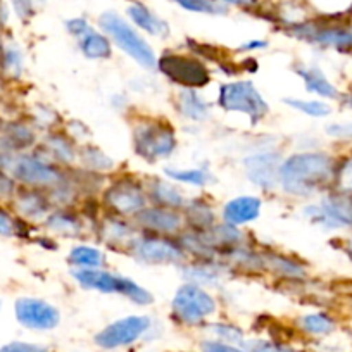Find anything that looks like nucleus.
<instances>
[{"label": "nucleus", "mask_w": 352, "mask_h": 352, "mask_svg": "<svg viewBox=\"0 0 352 352\" xmlns=\"http://www.w3.org/2000/svg\"><path fill=\"white\" fill-rule=\"evenodd\" d=\"M337 159L323 151H302L283 159L278 187L292 197H314L331 190Z\"/></svg>", "instance_id": "nucleus-1"}, {"label": "nucleus", "mask_w": 352, "mask_h": 352, "mask_svg": "<svg viewBox=\"0 0 352 352\" xmlns=\"http://www.w3.org/2000/svg\"><path fill=\"white\" fill-rule=\"evenodd\" d=\"M97 25H99L100 32L106 33L107 38L118 49L123 50L128 57L140 64L144 69H157V56H155L154 49L126 18L114 11H106L99 16Z\"/></svg>", "instance_id": "nucleus-2"}, {"label": "nucleus", "mask_w": 352, "mask_h": 352, "mask_svg": "<svg viewBox=\"0 0 352 352\" xmlns=\"http://www.w3.org/2000/svg\"><path fill=\"white\" fill-rule=\"evenodd\" d=\"M133 152L148 164L169 159L178 148L176 130L166 118L138 120L131 131Z\"/></svg>", "instance_id": "nucleus-3"}, {"label": "nucleus", "mask_w": 352, "mask_h": 352, "mask_svg": "<svg viewBox=\"0 0 352 352\" xmlns=\"http://www.w3.org/2000/svg\"><path fill=\"white\" fill-rule=\"evenodd\" d=\"M287 35L297 40L321 47L333 49L342 54H352V26L335 19H304L294 25L283 26Z\"/></svg>", "instance_id": "nucleus-4"}, {"label": "nucleus", "mask_w": 352, "mask_h": 352, "mask_svg": "<svg viewBox=\"0 0 352 352\" xmlns=\"http://www.w3.org/2000/svg\"><path fill=\"white\" fill-rule=\"evenodd\" d=\"M71 276L85 290H94V292L100 294H118V296L130 299L137 306H148V304L154 302V296L147 289H144L140 283L128 278V276L107 272L104 268H73L71 270Z\"/></svg>", "instance_id": "nucleus-5"}, {"label": "nucleus", "mask_w": 352, "mask_h": 352, "mask_svg": "<svg viewBox=\"0 0 352 352\" xmlns=\"http://www.w3.org/2000/svg\"><path fill=\"white\" fill-rule=\"evenodd\" d=\"M9 173L18 182L19 187L38 188L45 192L56 188L66 178V169L47 161L35 148L19 152L9 168Z\"/></svg>", "instance_id": "nucleus-6"}, {"label": "nucleus", "mask_w": 352, "mask_h": 352, "mask_svg": "<svg viewBox=\"0 0 352 352\" xmlns=\"http://www.w3.org/2000/svg\"><path fill=\"white\" fill-rule=\"evenodd\" d=\"M219 109L226 113L243 114L250 123L257 124L270 114V104L266 102L256 85L250 80L226 81L219 87L218 100Z\"/></svg>", "instance_id": "nucleus-7"}, {"label": "nucleus", "mask_w": 352, "mask_h": 352, "mask_svg": "<svg viewBox=\"0 0 352 352\" xmlns=\"http://www.w3.org/2000/svg\"><path fill=\"white\" fill-rule=\"evenodd\" d=\"M124 250L144 264H184L188 257L178 236L155 235L140 230Z\"/></svg>", "instance_id": "nucleus-8"}, {"label": "nucleus", "mask_w": 352, "mask_h": 352, "mask_svg": "<svg viewBox=\"0 0 352 352\" xmlns=\"http://www.w3.org/2000/svg\"><path fill=\"white\" fill-rule=\"evenodd\" d=\"M102 204L107 214L131 219L148 206L145 184L131 175H121L106 185L102 192Z\"/></svg>", "instance_id": "nucleus-9"}, {"label": "nucleus", "mask_w": 352, "mask_h": 352, "mask_svg": "<svg viewBox=\"0 0 352 352\" xmlns=\"http://www.w3.org/2000/svg\"><path fill=\"white\" fill-rule=\"evenodd\" d=\"M157 71L173 83L182 88H204L211 83L212 76L204 60L190 56V54H178L166 50L157 57Z\"/></svg>", "instance_id": "nucleus-10"}, {"label": "nucleus", "mask_w": 352, "mask_h": 352, "mask_svg": "<svg viewBox=\"0 0 352 352\" xmlns=\"http://www.w3.org/2000/svg\"><path fill=\"white\" fill-rule=\"evenodd\" d=\"M216 299L197 283H184L171 300L173 316L187 327H195L216 313Z\"/></svg>", "instance_id": "nucleus-11"}, {"label": "nucleus", "mask_w": 352, "mask_h": 352, "mask_svg": "<svg viewBox=\"0 0 352 352\" xmlns=\"http://www.w3.org/2000/svg\"><path fill=\"white\" fill-rule=\"evenodd\" d=\"M304 216L323 230L352 232V195L328 190L320 202L304 208Z\"/></svg>", "instance_id": "nucleus-12"}, {"label": "nucleus", "mask_w": 352, "mask_h": 352, "mask_svg": "<svg viewBox=\"0 0 352 352\" xmlns=\"http://www.w3.org/2000/svg\"><path fill=\"white\" fill-rule=\"evenodd\" d=\"M131 221L140 232L155 233V235L180 236L187 230L184 211L154 204H148L147 208L142 209L131 218Z\"/></svg>", "instance_id": "nucleus-13"}, {"label": "nucleus", "mask_w": 352, "mask_h": 352, "mask_svg": "<svg viewBox=\"0 0 352 352\" xmlns=\"http://www.w3.org/2000/svg\"><path fill=\"white\" fill-rule=\"evenodd\" d=\"M283 162V155L275 148H264L243 157V169L247 180L254 187L270 192L278 187V173Z\"/></svg>", "instance_id": "nucleus-14"}, {"label": "nucleus", "mask_w": 352, "mask_h": 352, "mask_svg": "<svg viewBox=\"0 0 352 352\" xmlns=\"http://www.w3.org/2000/svg\"><path fill=\"white\" fill-rule=\"evenodd\" d=\"M148 328H151V318L131 314V316L121 318L102 328L96 335V344L102 349L126 347V345L140 340L147 333Z\"/></svg>", "instance_id": "nucleus-15"}, {"label": "nucleus", "mask_w": 352, "mask_h": 352, "mask_svg": "<svg viewBox=\"0 0 352 352\" xmlns=\"http://www.w3.org/2000/svg\"><path fill=\"white\" fill-rule=\"evenodd\" d=\"M14 314L18 323L30 330H54L60 321L59 309L38 297L16 299Z\"/></svg>", "instance_id": "nucleus-16"}, {"label": "nucleus", "mask_w": 352, "mask_h": 352, "mask_svg": "<svg viewBox=\"0 0 352 352\" xmlns=\"http://www.w3.org/2000/svg\"><path fill=\"white\" fill-rule=\"evenodd\" d=\"M9 208L16 212V216H19L25 221L43 223L47 216L52 212L54 204L49 197V192L38 190V188L19 187L18 194L14 195Z\"/></svg>", "instance_id": "nucleus-17"}, {"label": "nucleus", "mask_w": 352, "mask_h": 352, "mask_svg": "<svg viewBox=\"0 0 352 352\" xmlns=\"http://www.w3.org/2000/svg\"><path fill=\"white\" fill-rule=\"evenodd\" d=\"M78 144L69 137L67 133H60V131H49L35 151L38 152L42 157L47 161L54 162V164L60 166V168L67 169L78 161Z\"/></svg>", "instance_id": "nucleus-18"}, {"label": "nucleus", "mask_w": 352, "mask_h": 352, "mask_svg": "<svg viewBox=\"0 0 352 352\" xmlns=\"http://www.w3.org/2000/svg\"><path fill=\"white\" fill-rule=\"evenodd\" d=\"M126 19L140 32L147 33L151 36H159V38H168L171 30L169 25L162 18H159L151 8L144 4V2H138L133 0L130 6L126 8Z\"/></svg>", "instance_id": "nucleus-19"}, {"label": "nucleus", "mask_w": 352, "mask_h": 352, "mask_svg": "<svg viewBox=\"0 0 352 352\" xmlns=\"http://www.w3.org/2000/svg\"><path fill=\"white\" fill-rule=\"evenodd\" d=\"M297 76L302 80L304 87L309 94H314L320 99L327 100H340L342 94L330 80H328L327 74L323 73L321 67H318L316 64H311V66H306V64H297L294 67Z\"/></svg>", "instance_id": "nucleus-20"}, {"label": "nucleus", "mask_w": 352, "mask_h": 352, "mask_svg": "<svg viewBox=\"0 0 352 352\" xmlns=\"http://www.w3.org/2000/svg\"><path fill=\"white\" fill-rule=\"evenodd\" d=\"M263 201L254 195H240L223 206V221L232 226L249 225L261 216Z\"/></svg>", "instance_id": "nucleus-21"}, {"label": "nucleus", "mask_w": 352, "mask_h": 352, "mask_svg": "<svg viewBox=\"0 0 352 352\" xmlns=\"http://www.w3.org/2000/svg\"><path fill=\"white\" fill-rule=\"evenodd\" d=\"M145 190H147L148 204L180 209V211H184L185 204H187V197L182 192V188L173 185L171 182L164 180V178H159V176H154L145 184Z\"/></svg>", "instance_id": "nucleus-22"}, {"label": "nucleus", "mask_w": 352, "mask_h": 352, "mask_svg": "<svg viewBox=\"0 0 352 352\" xmlns=\"http://www.w3.org/2000/svg\"><path fill=\"white\" fill-rule=\"evenodd\" d=\"M137 233L138 228L135 226V223L128 218H121V216L107 214L99 225L100 239L111 247H123V249H126L130 240Z\"/></svg>", "instance_id": "nucleus-23"}, {"label": "nucleus", "mask_w": 352, "mask_h": 352, "mask_svg": "<svg viewBox=\"0 0 352 352\" xmlns=\"http://www.w3.org/2000/svg\"><path fill=\"white\" fill-rule=\"evenodd\" d=\"M225 270L226 263H223L221 259H195L194 263H184L185 278L201 287L221 282V278L225 276Z\"/></svg>", "instance_id": "nucleus-24"}, {"label": "nucleus", "mask_w": 352, "mask_h": 352, "mask_svg": "<svg viewBox=\"0 0 352 352\" xmlns=\"http://www.w3.org/2000/svg\"><path fill=\"white\" fill-rule=\"evenodd\" d=\"M0 135L12 145L18 152L33 151L38 145V135L36 128L30 121L25 120H11L2 121Z\"/></svg>", "instance_id": "nucleus-25"}, {"label": "nucleus", "mask_w": 352, "mask_h": 352, "mask_svg": "<svg viewBox=\"0 0 352 352\" xmlns=\"http://www.w3.org/2000/svg\"><path fill=\"white\" fill-rule=\"evenodd\" d=\"M176 111L188 121L202 123L211 116V104L194 88H180L175 99Z\"/></svg>", "instance_id": "nucleus-26"}, {"label": "nucleus", "mask_w": 352, "mask_h": 352, "mask_svg": "<svg viewBox=\"0 0 352 352\" xmlns=\"http://www.w3.org/2000/svg\"><path fill=\"white\" fill-rule=\"evenodd\" d=\"M184 216L187 221V230H192V232H208L216 225L214 209L202 197L187 201L184 208Z\"/></svg>", "instance_id": "nucleus-27"}, {"label": "nucleus", "mask_w": 352, "mask_h": 352, "mask_svg": "<svg viewBox=\"0 0 352 352\" xmlns=\"http://www.w3.org/2000/svg\"><path fill=\"white\" fill-rule=\"evenodd\" d=\"M43 225L56 235L78 236L83 230V219L71 208H54Z\"/></svg>", "instance_id": "nucleus-28"}, {"label": "nucleus", "mask_w": 352, "mask_h": 352, "mask_svg": "<svg viewBox=\"0 0 352 352\" xmlns=\"http://www.w3.org/2000/svg\"><path fill=\"white\" fill-rule=\"evenodd\" d=\"M76 45L81 56L87 57V59L104 60L113 56V42L107 38L106 33L94 28V26L76 40Z\"/></svg>", "instance_id": "nucleus-29"}, {"label": "nucleus", "mask_w": 352, "mask_h": 352, "mask_svg": "<svg viewBox=\"0 0 352 352\" xmlns=\"http://www.w3.org/2000/svg\"><path fill=\"white\" fill-rule=\"evenodd\" d=\"M25 73V54L14 42L0 45V74L9 81H18Z\"/></svg>", "instance_id": "nucleus-30"}, {"label": "nucleus", "mask_w": 352, "mask_h": 352, "mask_svg": "<svg viewBox=\"0 0 352 352\" xmlns=\"http://www.w3.org/2000/svg\"><path fill=\"white\" fill-rule=\"evenodd\" d=\"M78 164L85 169V171L97 173V175H106V173L113 171L116 168L113 159L99 148L97 145H81L78 148Z\"/></svg>", "instance_id": "nucleus-31"}, {"label": "nucleus", "mask_w": 352, "mask_h": 352, "mask_svg": "<svg viewBox=\"0 0 352 352\" xmlns=\"http://www.w3.org/2000/svg\"><path fill=\"white\" fill-rule=\"evenodd\" d=\"M261 256H263L264 270H268L275 275L283 276V278H304L306 276V268L292 257H285L275 252H266Z\"/></svg>", "instance_id": "nucleus-32"}, {"label": "nucleus", "mask_w": 352, "mask_h": 352, "mask_svg": "<svg viewBox=\"0 0 352 352\" xmlns=\"http://www.w3.org/2000/svg\"><path fill=\"white\" fill-rule=\"evenodd\" d=\"M67 263H69L73 268H80V270L104 268V264H106V256H104V252L99 249V247L74 245L73 249L69 250Z\"/></svg>", "instance_id": "nucleus-33"}, {"label": "nucleus", "mask_w": 352, "mask_h": 352, "mask_svg": "<svg viewBox=\"0 0 352 352\" xmlns=\"http://www.w3.org/2000/svg\"><path fill=\"white\" fill-rule=\"evenodd\" d=\"M164 175L168 176L169 180L178 182V184L184 185H192V187H208L209 184L214 182V176H212L206 168H166Z\"/></svg>", "instance_id": "nucleus-34"}, {"label": "nucleus", "mask_w": 352, "mask_h": 352, "mask_svg": "<svg viewBox=\"0 0 352 352\" xmlns=\"http://www.w3.org/2000/svg\"><path fill=\"white\" fill-rule=\"evenodd\" d=\"M297 324H299L304 333L313 335V337H324V335H330L337 328L333 316H330L328 313L304 314L297 320Z\"/></svg>", "instance_id": "nucleus-35"}, {"label": "nucleus", "mask_w": 352, "mask_h": 352, "mask_svg": "<svg viewBox=\"0 0 352 352\" xmlns=\"http://www.w3.org/2000/svg\"><path fill=\"white\" fill-rule=\"evenodd\" d=\"M331 190L352 195V152L337 159Z\"/></svg>", "instance_id": "nucleus-36"}, {"label": "nucleus", "mask_w": 352, "mask_h": 352, "mask_svg": "<svg viewBox=\"0 0 352 352\" xmlns=\"http://www.w3.org/2000/svg\"><path fill=\"white\" fill-rule=\"evenodd\" d=\"M283 104L292 107L294 111L306 114L309 118H327L331 114L330 104L324 100H314V99H297V97H289L283 99Z\"/></svg>", "instance_id": "nucleus-37"}, {"label": "nucleus", "mask_w": 352, "mask_h": 352, "mask_svg": "<svg viewBox=\"0 0 352 352\" xmlns=\"http://www.w3.org/2000/svg\"><path fill=\"white\" fill-rule=\"evenodd\" d=\"M178 8L185 9L188 12H195V14H209L218 16L225 14L226 8L218 4L216 0H171Z\"/></svg>", "instance_id": "nucleus-38"}, {"label": "nucleus", "mask_w": 352, "mask_h": 352, "mask_svg": "<svg viewBox=\"0 0 352 352\" xmlns=\"http://www.w3.org/2000/svg\"><path fill=\"white\" fill-rule=\"evenodd\" d=\"M28 221L16 216L8 206L0 204V236H18L21 235V226Z\"/></svg>", "instance_id": "nucleus-39"}, {"label": "nucleus", "mask_w": 352, "mask_h": 352, "mask_svg": "<svg viewBox=\"0 0 352 352\" xmlns=\"http://www.w3.org/2000/svg\"><path fill=\"white\" fill-rule=\"evenodd\" d=\"M19 184L12 178L11 173L0 169V204L9 206L18 194Z\"/></svg>", "instance_id": "nucleus-40"}, {"label": "nucleus", "mask_w": 352, "mask_h": 352, "mask_svg": "<svg viewBox=\"0 0 352 352\" xmlns=\"http://www.w3.org/2000/svg\"><path fill=\"white\" fill-rule=\"evenodd\" d=\"M212 331L216 333L218 340L228 342V344H240L243 342V331L235 324L226 323H216L212 324Z\"/></svg>", "instance_id": "nucleus-41"}, {"label": "nucleus", "mask_w": 352, "mask_h": 352, "mask_svg": "<svg viewBox=\"0 0 352 352\" xmlns=\"http://www.w3.org/2000/svg\"><path fill=\"white\" fill-rule=\"evenodd\" d=\"M57 120H59V116H57V113L52 109V107L36 106L35 114L32 116L30 123H32L35 128L40 126V128H47V130H50V128L57 123Z\"/></svg>", "instance_id": "nucleus-42"}, {"label": "nucleus", "mask_w": 352, "mask_h": 352, "mask_svg": "<svg viewBox=\"0 0 352 352\" xmlns=\"http://www.w3.org/2000/svg\"><path fill=\"white\" fill-rule=\"evenodd\" d=\"M9 8L12 9V12L16 14V18L19 21L26 23L35 16L36 12V6L35 0H8Z\"/></svg>", "instance_id": "nucleus-43"}, {"label": "nucleus", "mask_w": 352, "mask_h": 352, "mask_svg": "<svg viewBox=\"0 0 352 352\" xmlns=\"http://www.w3.org/2000/svg\"><path fill=\"white\" fill-rule=\"evenodd\" d=\"M327 135L338 142H352V121H337L324 128Z\"/></svg>", "instance_id": "nucleus-44"}, {"label": "nucleus", "mask_w": 352, "mask_h": 352, "mask_svg": "<svg viewBox=\"0 0 352 352\" xmlns=\"http://www.w3.org/2000/svg\"><path fill=\"white\" fill-rule=\"evenodd\" d=\"M247 351L250 352H300L296 349L289 347V345L276 344V342L270 340H250L247 342Z\"/></svg>", "instance_id": "nucleus-45"}, {"label": "nucleus", "mask_w": 352, "mask_h": 352, "mask_svg": "<svg viewBox=\"0 0 352 352\" xmlns=\"http://www.w3.org/2000/svg\"><path fill=\"white\" fill-rule=\"evenodd\" d=\"M64 28H66V32L69 33L74 40H78L80 36H83L88 30L92 28V25H90V21H88L87 18H83V16H76V18L66 19V21H64Z\"/></svg>", "instance_id": "nucleus-46"}, {"label": "nucleus", "mask_w": 352, "mask_h": 352, "mask_svg": "<svg viewBox=\"0 0 352 352\" xmlns=\"http://www.w3.org/2000/svg\"><path fill=\"white\" fill-rule=\"evenodd\" d=\"M19 152L0 135V169H4V171L9 173V168H11V164L14 162Z\"/></svg>", "instance_id": "nucleus-47"}, {"label": "nucleus", "mask_w": 352, "mask_h": 352, "mask_svg": "<svg viewBox=\"0 0 352 352\" xmlns=\"http://www.w3.org/2000/svg\"><path fill=\"white\" fill-rule=\"evenodd\" d=\"M202 351L204 352H250L247 349L236 347L235 344L221 340H206L202 342Z\"/></svg>", "instance_id": "nucleus-48"}, {"label": "nucleus", "mask_w": 352, "mask_h": 352, "mask_svg": "<svg viewBox=\"0 0 352 352\" xmlns=\"http://www.w3.org/2000/svg\"><path fill=\"white\" fill-rule=\"evenodd\" d=\"M0 352H49V349L30 342H11L0 349Z\"/></svg>", "instance_id": "nucleus-49"}, {"label": "nucleus", "mask_w": 352, "mask_h": 352, "mask_svg": "<svg viewBox=\"0 0 352 352\" xmlns=\"http://www.w3.org/2000/svg\"><path fill=\"white\" fill-rule=\"evenodd\" d=\"M218 4H221L223 8H239V9H256L259 6V0H216Z\"/></svg>", "instance_id": "nucleus-50"}, {"label": "nucleus", "mask_w": 352, "mask_h": 352, "mask_svg": "<svg viewBox=\"0 0 352 352\" xmlns=\"http://www.w3.org/2000/svg\"><path fill=\"white\" fill-rule=\"evenodd\" d=\"M268 49V42L263 38H252L243 42L242 45L239 47L240 52H257V50H264Z\"/></svg>", "instance_id": "nucleus-51"}, {"label": "nucleus", "mask_w": 352, "mask_h": 352, "mask_svg": "<svg viewBox=\"0 0 352 352\" xmlns=\"http://www.w3.org/2000/svg\"><path fill=\"white\" fill-rule=\"evenodd\" d=\"M338 102L345 107V109H351L352 111V94H342L340 100Z\"/></svg>", "instance_id": "nucleus-52"}, {"label": "nucleus", "mask_w": 352, "mask_h": 352, "mask_svg": "<svg viewBox=\"0 0 352 352\" xmlns=\"http://www.w3.org/2000/svg\"><path fill=\"white\" fill-rule=\"evenodd\" d=\"M2 30H4V26H2V23H0V45L4 43V33H2Z\"/></svg>", "instance_id": "nucleus-53"}, {"label": "nucleus", "mask_w": 352, "mask_h": 352, "mask_svg": "<svg viewBox=\"0 0 352 352\" xmlns=\"http://www.w3.org/2000/svg\"><path fill=\"white\" fill-rule=\"evenodd\" d=\"M349 249H351V254H352V239H351V242H349Z\"/></svg>", "instance_id": "nucleus-54"}, {"label": "nucleus", "mask_w": 352, "mask_h": 352, "mask_svg": "<svg viewBox=\"0 0 352 352\" xmlns=\"http://www.w3.org/2000/svg\"><path fill=\"white\" fill-rule=\"evenodd\" d=\"M0 309H2V299H0Z\"/></svg>", "instance_id": "nucleus-55"}, {"label": "nucleus", "mask_w": 352, "mask_h": 352, "mask_svg": "<svg viewBox=\"0 0 352 352\" xmlns=\"http://www.w3.org/2000/svg\"><path fill=\"white\" fill-rule=\"evenodd\" d=\"M0 126H2V121H0Z\"/></svg>", "instance_id": "nucleus-56"}]
</instances>
